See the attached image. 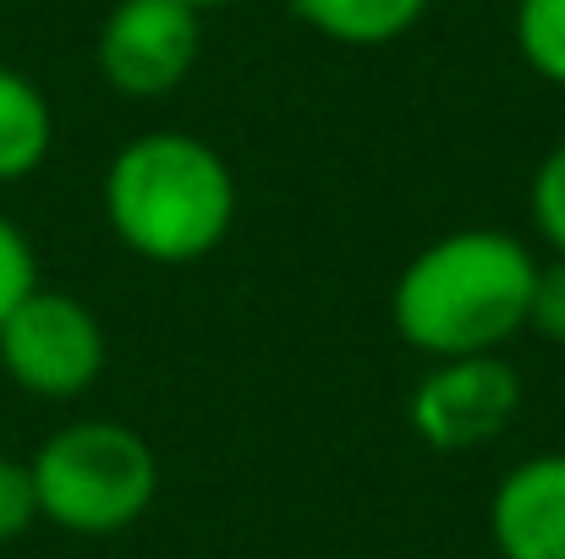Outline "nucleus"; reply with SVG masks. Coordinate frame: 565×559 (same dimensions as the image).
Masks as SVG:
<instances>
[{"instance_id":"nucleus-7","label":"nucleus","mask_w":565,"mask_h":559,"mask_svg":"<svg viewBox=\"0 0 565 559\" xmlns=\"http://www.w3.org/2000/svg\"><path fill=\"white\" fill-rule=\"evenodd\" d=\"M489 538L500 559H565V450L527 455L500 477Z\"/></svg>"},{"instance_id":"nucleus-11","label":"nucleus","mask_w":565,"mask_h":559,"mask_svg":"<svg viewBox=\"0 0 565 559\" xmlns=\"http://www.w3.org/2000/svg\"><path fill=\"white\" fill-rule=\"evenodd\" d=\"M527 208H533L539 236L565 258V143H555V149L539 160L533 186H527Z\"/></svg>"},{"instance_id":"nucleus-6","label":"nucleus","mask_w":565,"mask_h":559,"mask_svg":"<svg viewBox=\"0 0 565 559\" xmlns=\"http://www.w3.org/2000/svg\"><path fill=\"white\" fill-rule=\"evenodd\" d=\"M516 411H522V378L505 363V352H494V357H445L417 378V389L406 400L412 433L428 450H445V455L494 444L511 428Z\"/></svg>"},{"instance_id":"nucleus-15","label":"nucleus","mask_w":565,"mask_h":559,"mask_svg":"<svg viewBox=\"0 0 565 559\" xmlns=\"http://www.w3.org/2000/svg\"><path fill=\"white\" fill-rule=\"evenodd\" d=\"M192 11H214V6H231V0H188Z\"/></svg>"},{"instance_id":"nucleus-1","label":"nucleus","mask_w":565,"mask_h":559,"mask_svg":"<svg viewBox=\"0 0 565 559\" xmlns=\"http://www.w3.org/2000/svg\"><path fill=\"white\" fill-rule=\"evenodd\" d=\"M539 258L494 225H467L406 258L390 291L395 335L428 363L494 357L527 330Z\"/></svg>"},{"instance_id":"nucleus-16","label":"nucleus","mask_w":565,"mask_h":559,"mask_svg":"<svg viewBox=\"0 0 565 559\" xmlns=\"http://www.w3.org/2000/svg\"><path fill=\"white\" fill-rule=\"evenodd\" d=\"M511 6H516V0H511Z\"/></svg>"},{"instance_id":"nucleus-3","label":"nucleus","mask_w":565,"mask_h":559,"mask_svg":"<svg viewBox=\"0 0 565 559\" xmlns=\"http://www.w3.org/2000/svg\"><path fill=\"white\" fill-rule=\"evenodd\" d=\"M28 472L39 494V522L77 538L127 533L160 494L154 444L110 417H83L72 428H55L33 450Z\"/></svg>"},{"instance_id":"nucleus-4","label":"nucleus","mask_w":565,"mask_h":559,"mask_svg":"<svg viewBox=\"0 0 565 559\" xmlns=\"http://www.w3.org/2000/svg\"><path fill=\"white\" fill-rule=\"evenodd\" d=\"M105 324L72 291L33 286L0 324V368L39 400H77L105 373Z\"/></svg>"},{"instance_id":"nucleus-9","label":"nucleus","mask_w":565,"mask_h":559,"mask_svg":"<svg viewBox=\"0 0 565 559\" xmlns=\"http://www.w3.org/2000/svg\"><path fill=\"white\" fill-rule=\"evenodd\" d=\"M434 0H291V11L324 33L330 44H347V50H379V44H395L401 33H412L423 22Z\"/></svg>"},{"instance_id":"nucleus-13","label":"nucleus","mask_w":565,"mask_h":559,"mask_svg":"<svg viewBox=\"0 0 565 559\" xmlns=\"http://www.w3.org/2000/svg\"><path fill=\"white\" fill-rule=\"evenodd\" d=\"M39 522V494H33V472L17 455H0V544L22 538Z\"/></svg>"},{"instance_id":"nucleus-5","label":"nucleus","mask_w":565,"mask_h":559,"mask_svg":"<svg viewBox=\"0 0 565 559\" xmlns=\"http://www.w3.org/2000/svg\"><path fill=\"white\" fill-rule=\"evenodd\" d=\"M203 55V11L188 0H116L99 22V77L127 99H166Z\"/></svg>"},{"instance_id":"nucleus-10","label":"nucleus","mask_w":565,"mask_h":559,"mask_svg":"<svg viewBox=\"0 0 565 559\" xmlns=\"http://www.w3.org/2000/svg\"><path fill=\"white\" fill-rule=\"evenodd\" d=\"M516 50L544 83L565 88V0H516Z\"/></svg>"},{"instance_id":"nucleus-2","label":"nucleus","mask_w":565,"mask_h":559,"mask_svg":"<svg viewBox=\"0 0 565 559\" xmlns=\"http://www.w3.org/2000/svg\"><path fill=\"white\" fill-rule=\"evenodd\" d=\"M105 219L143 264L188 269L236 225V176L225 154L192 132H143L105 165Z\"/></svg>"},{"instance_id":"nucleus-14","label":"nucleus","mask_w":565,"mask_h":559,"mask_svg":"<svg viewBox=\"0 0 565 559\" xmlns=\"http://www.w3.org/2000/svg\"><path fill=\"white\" fill-rule=\"evenodd\" d=\"M527 330H539L544 341L565 346V258H555V264H539L533 302H527Z\"/></svg>"},{"instance_id":"nucleus-12","label":"nucleus","mask_w":565,"mask_h":559,"mask_svg":"<svg viewBox=\"0 0 565 559\" xmlns=\"http://www.w3.org/2000/svg\"><path fill=\"white\" fill-rule=\"evenodd\" d=\"M39 286V258H33V241L22 236L17 219L0 214V324L11 319V308Z\"/></svg>"},{"instance_id":"nucleus-8","label":"nucleus","mask_w":565,"mask_h":559,"mask_svg":"<svg viewBox=\"0 0 565 559\" xmlns=\"http://www.w3.org/2000/svg\"><path fill=\"white\" fill-rule=\"evenodd\" d=\"M55 149V110L44 88L0 61V186L28 182Z\"/></svg>"}]
</instances>
